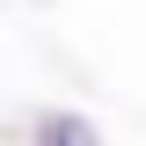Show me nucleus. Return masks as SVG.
I'll use <instances>...</instances> for the list:
<instances>
[{"label": "nucleus", "mask_w": 146, "mask_h": 146, "mask_svg": "<svg viewBox=\"0 0 146 146\" xmlns=\"http://www.w3.org/2000/svg\"><path fill=\"white\" fill-rule=\"evenodd\" d=\"M44 139H51V146H88V139H80V124H51Z\"/></svg>", "instance_id": "obj_1"}]
</instances>
